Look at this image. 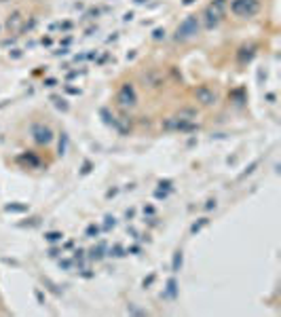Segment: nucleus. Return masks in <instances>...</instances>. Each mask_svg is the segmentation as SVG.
<instances>
[{
	"label": "nucleus",
	"mask_w": 281,
	"mask_h": 317,
	"mask_svg": "<svg viewBox=\"0 0 281 317\" xmlns=\"http://www.w3.org/2000/svg\"><path fill=\"white\" fill-rule=\"evenodd\" d=\"M260 3L258 0H233V13L241 17H252L258 13Z\"/></svg>",
	"instance_id": "1"
},
{
	"label": "nucleus",
	"mask_w": 281,
	"mask_h": 317,
	"mask_svg": "<svg viewBox=\"0 0 281 317\" xmlns=\"http://www.w3.org/2000/svg\"><path fill=\"white\" fill-rule=\"evenodd\" d=\"M197 19L195 17H188L186 22L178 28V38H190V36H195L197 34Z\"/></svg>",
	"instance_id": "2"
}]
</instances>
